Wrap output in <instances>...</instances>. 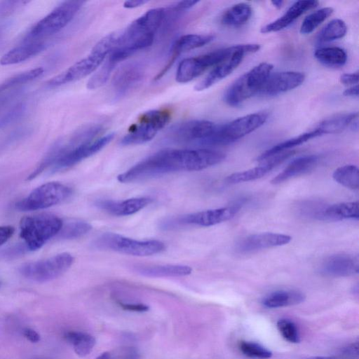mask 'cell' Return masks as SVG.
I'll list each match as a JSON object with an SVG mask.
<instances>
[{
  "label": "cell",
  "instance_id": "6da1fadb",
  "mask_svg": "<svg viewBox=\"0 0 359 359\" xmlns=\"http://www.w3.org/2000/svg\"><path fill=\"white\" fill-rule=\"evenodd\" d=\"M226 155L208 149H173L158 151L118 175L122 183L180 171H198L222 162Z\"/></svg>",
  "mask_w": 359,
  "mask_h": 359
},
{
  "label": "cell",
  "instance_id": "7a4b0ae2",
  "mask_svg": "<svg viewBox=\"0 0 359 359\" xmlns=\"http://www.w3.org/2000/svg\"><path fill=\"white\" fill-rule=\"evenodd\" d=\"M165 13L163 8L147 11L118 34L114 49L127 58L136 51L150 46Z\"/></svg>",
  "mask_w": 359,
  "mask_h": 359
},
{
  "label": "cell",
  "instance_id": "3957f363",
  "mask_svg": "<svg viewBox=\"0 0 359 359\" xmlns=\"http://www.w3.org/2000/svg\"><path fill=\"white\" fill-rule=\"evenodd\" d=\"M118 36L117 32L107 34L93 46L86 57L51 78L48 81V85L53 87L60 86L83 79L95 72L114 48Z\"/></svg>",
  "mask_w": 359,
  "mask_h": 359
},
{
  "label": "cell",
  "instance_id": "277c9868",
  "mask_svg": "<svg viewBox=\"0 0 359 359\" xmlns=\"http://www.w3.org/2000/svg\"><path fill=\"white\" fill-rule=\"evenodd\" d=\"M62 224V220L52 214L26 216L20 222V236L27 249L37 250L58 234Z\"/></svg>",
  "mask_w": 359,
  "mask_h": 359
},
{
  "label": "cell",
  "instance_id": "5b68a950",
  "mask_svg": "<svg viewBox=\"0 0 359 359\" xmlns=\"http://www.w3.org/2000/svg\"><path fill=\"white\" fill-rule=\"evenodd\" d=\"M273 68L271 64L262 62L241 75L226 90L224 102L231 107H237L259 94Z\"/></svg>",
  "mask_w": 359,
  "mask_h": 359
},
{
  "label": "cell",
  "instance_id": "8992f818",
  "mask_svg": "<svg viewBox=\"0 0 359 359\" xmlns=\"http://www.w3.org/2000/svg\"><path fill=\"white\" fill-rule=\"evenodd\" d=\"M265 112L250 114L231 121L217 125L204 145H226L231 144L261 127L267 120Z\"/></svg>",
  "mask_w": 359,
  "mask_h": 359
},
{
  "label": "cell",
  "instance_id": "52a82bcc",
  "mask_svg": "<svg viewBox=\"0 0 359 359\" xmlns=\"http://www.w3.org/2000/svg\"><path fill=\"white\" fill-rule=\"evenodd\" d=\"M170 111L166 109H153L141 114L121 140L122 145H137L151 141L169 122Z\"/></svg>",
  "mask_w": 359,
  "mask_h": 359
},
{
  "label": "cell",
  "instance_id": "ba28073f",
  "mask_svg": "<svg viewBox=\"0 0 359 359\" xmlns=\"http://www.w3.org/2000/svg\"><path fill=\"white\" fill-rule=\"evenodd\" d=\"M93 245L98 249L140 257L158 254L165 249V244L158 240L138 241L111 232L101 235Z\"/></svg>",
  "mask_w": 359,
  "mask_h": 359
},
{
  "label": "cell",
  "instance_id": "9c48e42d",
  "mask_svg": "<svg viewBox=\"0 0 359 359\" xmlns=\"http://www.w3.org/2000/svg\"><path fill=\"white\" fill-rule=\"evenodd\" d=\"M84 1H65L56 6L31 29L30 39H42L62 30L74 18Z\"/></svg>",
  "mask_w": 359,
  "mask_h": 359
},
{
  "label": "cell",
  "instance_id": "30bf717a",
  "mask_svg": "<svg viewBox=\"0 0 359 359\" xmlns=\"http://www.w3.org/2000/svg\"><path fill=\"white\" fill-rule=\"evenodd\" d=\"M72 190L68 186L49 182L34 189L27 196L15 204L20 211H32L50 208L68 198Z\"/></svg>",
  "mask_w": 359,
  "mask_h": 359
},
{
  "label": "cell",
  "instance_id": "8fae6325",
  "mask_svg": "<svg viewBox=\"0 0 359 359\" xmlns=\"http://www.w3.org/2000/svg\"><path fill=\"white\" fill-rule=\"evenodd\" d=\"M238 48V45L220 48L204 55L188 57L181 61L175 75L176 81L186 83L201 75L211 67L229 57Z\"/></svg>",
  "mask_w": 359,
  "mask_h": 359
},
{
  "label": "cell",
  "instance_id": "7c38bea8",
  "mask_svg": "<svg viewBox=\"0 0 359 359\" xmlns=\"http://www.w3.org/2000/svg\"><path fill=\"white\" fill-rule=\"evenodd\" d=\"M74 262L73 256L62 252L46 259L23 264L20 271L25 278L39 283L52 280L67 271Z\"/></svg>",
  "mask_w": 359,
  "mask_h": 359
},
{
  "label": "cell",
  "instance_id": "4fadbf2b",
  "mask_svg": "<svg viewBox=\"0 0 359 359\" xmlns=\"http://www.w3.org/2000/svg\"><path fill=\"white\" fill-rule=\"evenodd\" d=\"M239 205L199 211L181 215L163 222L165 229L185 225L210 226L233 218L240 210Z\"/></svg>",
  "mask_w": 359,
  "mask_h": 359
},
{
  "label": "cell",
  "instance_id": "5bb4252c",
  "mask_svg": "<svg viewBox=\"0 0 359 359\" xmlns=\"http://www.w3.org/2000/svg\"><path fill=\"white\" fill-rule=\"evenodd\" d=\"M259 44L248 43L238 45L237 50L226 60L217 65L194 89L196 91L206 90L231 74L241 63L245 54L257 52Z\"/></svg>",
  "mask_w": 359,
  "mask_h": 359
},
{
  "label": "cell",
  "instance_id": "9a60e30c",
  "mask_svg": "<svg viewBox=\"0 0 359 359\" xmlns=\"http://www.w3.org/2000/svg\"><path fill=\"white\" fill-rule=\"evenodd\" d=\"M215 126V123L208 120H189L174 125L168 135L172 141L204 145Z\"/></svg>",
  "mask_w": 359,
  "mask_h": 359
},
{
  "label": "cell",
  "instance_id": "2e32d148",
  "mask_svg": "<svg viewBox=\"0 0 359 359\" xmlns=\"http://www.w3.org/2000/svg\"><path fill=\"white\" fill-rule=\"evenodd\" d=\"M144 76L142 66L137 62L127 63L114 74L111 81V93L114 100L125 97L135 88Z\"/></svg>",
  "mask_w": 359,
  "mask_h": 359
},
{
  "label": "cell",
  "instance_id": "e0dca14e",
  "mask_svg": "<svg viewBox=\"0 0 359 359\" xmlns=\"http://www.w3.org/2000/svg\"><path fill=\"white\" fill-rule=\"evenodd\" d=\"M305 75L299 72L287 71L271 73L259 95L272 97L283 94L301 86Z\"/></svg>",
  "mask_w": 359,
  "mask_h": 359
},
{
  "label": "cell",
  "instance_id": "ac0fdd59",
  "mask_svg": "<svg viewBox=\"0 0 359 359\" xmlns=\"http://www.w3.org/2000/svg\"><path fill=\"white\" fill-rule=\"evenodd\" d=\"M291 240V236L283 233L272 232L256 233L241 240L236 245V250L240 253L253 252L259 250L284 245Z\"/></svg>",
  "mask_w": 359,
  "mask_h": 359
},
{
  "label": "cell",
  "instance_id": "d6986e66",
  "mask_svg": "<svg viewBox=\"0 0 359 359\" xmlns=\"http://www.w3.org/2000/svg\"><path fill=\"white\" fill-rule=\"evenodd\" d=\"M294 153V151H285L271 156L261 161L262 163L258 166L229 175L225 181L228 184H233L261 178L278 165L292 156Z\"/></svg>",
  "mask_w": 359,
  "mask_h": 359
},
{
  "label": "cell",
  "instance_id": "ffe728a7",
  "mask_svg": "<svg viewBox=\"0 0 359 359\" xmlns=\"http://www.w3.org/2000/svg\"><path fill=\"white\" fill-rule=\"evenodd\" d=\"M358 257L346 254H337L327 257L320 266V272L331 277H345L358 273Z\"/></svg>",
  "mask_w": 359,
  "mask_h": 359
},
{
  "label": "cell",
  "instance_id": "44dd1931",
  "mask_svg": "<svg viewBox=\"0 0 359 359\" xmlns=\"http://www.w3.org/2000/svg\"><path fill=\"white\" fill-rule=\"evenodd\" d=\"M152 202L149 197H136L122 201L100 200L95 205L114 216H127L135 214Z\"/></svg>",
  "mask_w": 359,
  "mask_h": 359
},
{
  "label": "cell",
  "instance_id": "7402d4cb",
  "mask_svg": "<svg viewBox=\"0 0 359 359\" xmlns=\"http://www.w3.org/2000/svg\"><path fill=\"white\" fill-rule=\"evenodd\" d=\"M211 34H189L181 36L173 43L171 48V55L162 72L157 76L160 79L172 66L175 60L182 54L189 50L205 46L214 39Z\"/></svg>",
  "mask_w": 359,
  "mask_h": 359
},
{
  "label": "cell",
  "instance_id": "603a6c76",
  "mask_svg": "<svg viewBox=\"0 0 359 359\" xmlns=\"http://www.w3.org/2000/svg\"><path fill=\"white\" fill-rule=\"evenodd\" d=\"M318 5L317 1H295L282 16L263 26L260 32L266 34L280 31L291 25L307 11L316 8Z\"/></svg>",
  "mask_w": 359,
  "mask_h": 359
},
{
  "label": "cell",
  "instance_id": "cb8c5ba5",
  "mask_svg": "<svg viewBox=\"0 0 359 359\" xmlns=\"http://www.w3.org/2000/svg\"><path fill=\"white\" fill-rule=\"evenodd\" d=\"M46 47L41 39H29L11 49L0 58V65L6 66L19 64L41 53Z\"/></svg>",
  "mask_w": 359,
  "mask_h": 359
},
{
  "label": "cell",
  "instance_id": "d4e9b609",
  "mask_svg": "<svg viewBox=\"0 0 359 359\" xmlns=\"http://www.w3.org/2000/svg\"><path fill=\"white\" fill-rule=\"evenodd\" d=\"M319 157L306 155L292 161L279 174L271 180L272 184H278L291 178L309 172L318 164Z\"/></svg>",
  "mask_w": 359,
  "mask_h": 359
},
{
  "label": "cell",
  "instance_id": "484cf974",
  "mask_svg": "<svg viewBox=\"0 0 359 359\" xmlns=\"http://www.w3.org/2000/svg\"><path fill=\"white\" fill-rule=\"evenodd\" d=\"M357 130L358 128V113H344L332 115L319 123L316 129L322 135L339 133L346 128Z\"/></svg>",
  "mask_w": 359,
  "mask_h": 359
},
{
  "label": "cell",
  "instance_id": "4316f807",
  "mask_svg": "<svg viewBox=\"0 0 359 359\" xmlns=\"http://www.w3.org/2000/svg\"><path fill=\"white\" fill-rule=\"evenodd\" d=\"M318 219L323 221H340L348 219L359 218V203L344 202L334 204L316 214Z\"/></svg>",
  "mask_w": 359,
  "mask_h": 359
},
{
  "label": "cell",
  "instance_id": "83f0119b",
  "mask_svg": "<svg viewBox=\"0 0 359 359\" xmlns=\"http://www.w3.org/2000/svg\"><path fill=\"white\" fill-rule=\"evenodd\" d=\"M305 295L294 290H280L268 294L262 299V304L270 309H277L299 304L305 299Z\"/></svg>",
  "mask_w": 359,
  "mask_h": 359
},
{
  "label": "cell",
  "instance_id": "f1b7e54d",
  "mask_svg": "<svg viewBox=\"0 0 359 359\" xmlns=\"http://www.w3.org/2000/svg\"><path fill=\"white\" fill-rule=\"evenodd\" d=\"M252 14L250 5L238 3L227 8L221 17L222 25L228 27H241L247 23Z\"/></svg>",
  "mask_w": 359,
  "mask_h": 359
},
{
  "label": "cell",
  "instance_id": "f546056e",
  "mask_svg": "<svg viewBox=\"0 0 359 359\" xmlns=\"http://www.w3.org/2000/svg\"><path fill=\"white\" fill-rule=\"evenodd\" d=\"M137 271L147 277H178L189 275L192 269L187 265L166 264L144 266Z\"/></svg>",
  "mask_w": 359,
  "mask_h": 359
},
{
  "label": "cell",
  "instance_id": "4dcf8cb0",
  "mask_svg": "<svg viewBox=\"0 0 359 359\" xmlns=\"http://www.w3.org/2000/svg\"><path fill=\"white\" fill-rule=\"evenodd\" d=\"M320 135H322L321 133L316 128L309 132L304 133L267 149L257 158V161L261 162L271 156L287 151L291 148L300 145L309 140Z\"/></svg>",
  "mask_w": 359,
  "mask_h": 359
},
{
  "label": "cell",
  "instance_id": "1f68e13d",
  "mask_svg": "<svg viewBox=\"0 0 359 359\" xmlns=\"http://www.w3.org/2000/svg\"><path fill=\"white\" fill-rule=\"evenodd\" d=\"M64 337L72 345L74 352L80 357L88 355L96 344V340L93 336L81 331L66 332Z\"/></svg>",
  "mask_w": 359,
  "mask_h": 359
},
{
  "label": "cell",
  "instance_id": "d6a6232c",
  "mask_svg": "<svg viewBox=\"0 0 359 359\" xmlns=\"http://www.w3.org/2000/svg\"><path fill=\"white\" fill-rule=\"evenodd\" d=\"M314 57L319 62L330 67H342L347 61L346 51L339 47L318 48L314 52Z\"/></svg>",
  "mask_w": 359,
  "mask_h": 359
},
{
  "label": "cell",
  "instance_id": "836d02e7",
  "mask_svg": "<svg viewBox=\"0 0 359 359\" xmlns=\"http://www.w3.org/2000/svg\"><path fill=\"white\" fill-rule=\"evenodd\" d=\"M332 177L335 182L350 189L359 188V169L355 165H345L337 168Z\"/></svg>",
  "mask_w": 359,
  "mask_h": 359
},
{
  "label": "cell",
  "instance_id": "e575fe53",
  "mask_svg": "<svg viewBox=\"0 0 359 359\" xmlns=\"http://www.w3.org/2000/svg\"><path fill=\"white\" fill-rule=\"evenodd\" d=\"M346 32V23L342 20L334 19L320 30L317 40L320 43L330 42L343 38Z\"/></svg>",
  "mask_w": 359,
  "mask_h": 359
},
{
  "label": "cell",
  "instance_id": "d590c367",
  "mask_svg": "<svg viewBox=\"0 0 359 359\" xmlns=\"http://www.w3.org/2000/svg\"><path fill=\"white\" fill-rule=\"evenodd\" d=\"M332 13V8L325 7L310 13L304 19L300 27V33L309 34L313 32Z\"/></svg>",
  "mask_w": 359,
  "mask_h": 359
},
{
  "label": "cell",
  "instance_id": "8d00e7d4",
  "mask_svg": "<svg viewBox=\"0 0 359 359\" xmlns=\"http://www.w3.org/2000/svg\"><path fill=\"white\" fill-rule=\"evenodd\" d=\"M91 229L92 226L85 221H69L63 223L58 236L63 239H75L88 233Z\"/></svg>",
  "mask_w": 359,
  "mask_h": 359
},
{
  "label": "cell",
  "instance_id": "74e56055",
  "mask_svg": "<svg viewBox=\"0 0 359 359\" xmlns=\"http://www.w3.org/2000/svg\"><path fill=\"white\" fill-rule=\"evenodd\" d=\"M43 73V69L37 67L18 74L0 84V88L4 90L15 89L18 86L25 84L38 78Z\"/></svg>",
  "mask_w": 359,
  "mask_h": 359
},
{
  "label": "cell",
  "instance_id": "f35d334b",
  "mask_svg": "<svg viewBox=\"0 0 359 359\" xmlns=\"http://www.w3.org/2000/svg\"><path fill=\"white\" fill-rule=\"evenodd\" d=\"M238 348L245 356L256 359H268L272 356V352L262 345L249 341H241Z\"/></svg>",
  "mask_w": 359,
  "mask_h": 359
},
{
  "label": "cell",
  "instance_id": "ab89813d",
  "mask_svg": "<svg viewBox=\"0 0 359 359\" xmlns=\"http://www.w3.org/2000/svg\"><path fill=\"white\" fill-rule=\"evenodd\" d=\"M276 327L285 340L293 344L300 341L299 330L292 320L287 318H280L277 321Z\"/></svg>",
  "mask_w": 359,
  "mask_h": 359
},
{
  "label": "cell",
  "instance_id": "60d3db41",
  "mask_svg": "<svg viewBox=\"0 0 359 359\" xmlns=\"http://www.w3.org/2000/svg\"><path fill=\"white\" fill-rule=\"evenodd\" d=\"M114 359H140L138 351L132 346H123L111 353Z\"/></svg>",
  "mask_w": 359,
  "mask_h": 359
},
{
  "label": "cell",
  "instance_id": "b9f144b4",
  "mask_svg": "<svg viewBox=\"0 0 359 359\" xmlns=\"http://www.w3.org/2000/svg\"><path fill=\"white\" fill-rule=\"evenodd\" d=\"M117 304L123 309L130 311L145 312L149 309V306L144 304L123 303L121 302H118Z\"/></svg>",
  "mask_w": 359,
  "mask_h": 359
},
{
  "label": "cell",
  "instance_id": "7bdbcfd3",
  "mask_svg": "<svg viewBox=\"0 0 359 359\" xmlns=\"http://www.w3.org/2000/svg\"><path fill=\"white\" fill-rule=\"evenodd\" d=\"M21 111L22 106H16V107L8 111L0 118V128L6 126L8 123L12 121L20 114Z\"/></svg>",
  "mask_w": 359,
  "mask_h": 359
},
{
  "label": "cell",
  "instance_id": "ee69618b",
  "mask_svg": "<svg viewBox=\"0 0 359 359\" xmlns=\"http://www.w3.org/2000/svg\"><path fill=\"white\" fill-rule=\"evenodd\" d=\"M339 79L341 83L346 86L356 85L358 83L359 81L358 72L351 74H343L342 75H341Z\"/></svg>",
  "mask_w": 359,
  "mask_h": 359
},
{
  "label": "cell",
  "instance_id": "f6af8a7d",
  "mask_svg": "<svg viewBox=\"0 0 359 359\" xmlns=\"http://www.w3.org/2000/svg\"><path fill=\"white\" fill-rule=\"evenodd\" d=\"M11 226H0V246L7 242L14 233Z\"/></svg>",
  "mask_w": 359,
  "mask_h": 359
},
{
  "label": "cell",
  "instance_id": "bcb514c9",
  "mask_svg": "<svg viewBox=\"0 0 359 359\" xmlns=\"http://www.w3.org/2000/svg\"><path fill=\"white\" fill-rule=\"evenodd\" d=\"M25 337L32 343H37L40 340V335L37 332L31 328H25L23 330Z\"/></svg>",
  "mask_w": 359,
  "mask_h": 359
},
{
  "label": "cell",
  "instance_id": "7dc6e473",
  "mask_svg": "<svg viewBox=\"0 0 359 359\" xmlns=\"http://www.w3.org/2000/svg\"><path fill=\"white\" fill-rule=\"evenodd\" d=\"M198 1H179L174 6V9L178 11H183L189 10V8L194 6L196 4H198Z\"/></svg>",
  "mask_w": 359,
  "mask_h": 359
},
{
  "label": "cell",
  "instance_id": "c3c4849f",
  "mask_svg": "<svg viewBox=\"0 0 359 359\" xmlns=\"http://www.w3.org/2000/svg\"><path fill=\"white\" fill-rule=\"evenodd\" d=\"M147 3H148V1H144V0H129V1H126L123 3V7L126 8H135L143 6V5H144Z\"/></svg>",
  "mask_w": 359,
  "mask_h": 359
},
{
  "label": "cell",
  "instance_id": "681fc988",
  "mask_svg": "<svg viewBox=\"0 0 359 359\" xmlns=\"http://www.w3.org/2000/svg\"><path fill=\"white\" fill-rule=\"evenodd\" d=\"M343 95L346 97H358L359 95V88L358 85L351 86V87L346 88L344 92Z\"/></svg>",
  "mask_w": 359,
  "mask_h": 359
},
{
  "label": "cell",
  "instance_id": "f907efd6",
  "mask_svg": "<svg viewBox=\"0 0 359 359\" xmlns=\"http://www.w3.org/2000/svg\"><path fill=\"white\" fill-rule=\"evenodd\" d=\"M358 342L355 344H351L348 347L346 348V353L353 355L354 353L358 354Z\"/></svg>",
  "mask_w": 359,
  "mask_h": 359
},
{
  "label": "cell",
  "instance_id": "816d5d0a",
  "mask_svg": "<svg viewBox=\"0 0 359 359\" xmlns=\"http://www.w3.org/2000/svg\"><path fill=\"white\" fill-rule=\"evenodd\" d=\"M96 359H114L111 353L104 352L97 356Z\"/></svg>",
  "mask_w": 359,
  "mask_h": 359
},
{
  "label": "cell",
  "instance_id": "f5cc1de1",
  "mask_svg": "<svg viewBox=\"0 0 359 359\" xmlns=\"http://www.w3.org/2000/svg\"><path fill=\"white\" fill-rule=\"evenodd\" d=\"M272 4V5L276 8H280L283 4H284V1H281V0H278V1H276V0H273V1H271V2Z\"/></svg>",
  "mask_w": 359,
  "mask_h": 359
},
{
  "label": "cell",
  "instance_id": "db71d44e",
  "mask_svg": "<svg viewBox=\"0 0 359 359\" xmlns=\"http://www.w3.org/2000/svg\"><path fill=\"white\" fill-rule=\"evenodd\" d=\"M307 359H340V358H334V357H328V356H314V357L309 358Z\"/></svg>",
  "mask_w": 359,
  "mask_h": 359
},
{
  "label": "cell",
  "instance_id": "11a10c76",
  "mask_svg": "<svg viewBox=\"0 0 359 359\" xmlns=\"http://www.w3.org/2000/svg\"><path fill=\"white\" fill-rule=\"evenodd\" d=\"M1 282L0 281V287H1Z\"/></svg>",
  "mask_w": 359,
  "mask_h": 359
}]
</instances>
